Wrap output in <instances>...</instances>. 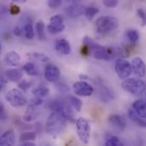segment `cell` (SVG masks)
Listing matches in <instances>:
<instances>
[{
  "label": "cell",
  "mask_w": 146,
  "mask_h": 146,
  "mask_svg": "<svg viewBox=\"0 0 146 146\" xmlns=\"http://www.w3.org/2000/svg\"><path fill=\"white\" fill-rule=\"evenodd\" d=\"M68 120L61 114L52 112L46 121V132L53 138L58 137L65 129Z\"/></svg>",
  "instance_id": "obj_1"
},
{
  "label": "cell",
  "mask_w": 146,
  "mask_h": 146,
  "mask_svg": "<svg viewBox=\"0 0 146 146\" xmlns=\"http://www.w3.org/2000/svg\"><path fill=\"white\" fill-rule=\"evenodd\" d=\"M49 109L52 112H56L62 115L68 121L73 122L74 121V109L67 102V100H60L56 99L50 103Z\"/></svg>",
  "instance_id": "obj_2"
},
{
  "label": "cell",
  "mask_w": 146,
  "mask_h": 146,
  "mask_svg": "<svg viewBox=\"0 0 146 146\" xmlns=\"http://www.w3.org/2000/svg\"><path fill=\"white\" fill-rule=\"evenodd\" d=\"M84 43L86 44L90 47L91 51L96 59L109 61L112 58V50L111 49L104 47V46L97 44L89 37H85Z\"/></svg>",
  "instance_id": "obj_3"
},
{
  "label": "cell",
  "mask_w": 146,
  "mask_h": 146,
  "mask_svg": "<svg viewBox=\"0 0 146 146\" xmlns=\"http://www.w3.org/2000/svg\"><path fill=\"white\" fill-rule=\"evenodd\" d=\"M122 88L127 92L139 97L142 96L146 91V84L139 78H127L121 83Z\"/></svg>",
  "instance_id": "obj_4"
},
{
  "label": "cell",
  "mask_w": 146,
  "mask_h": 146,
  "mask_svg": "<svg viewBox=\"0 0 146 146\" xmlns=\"http://www.w3.org/2000/svg\"><path fill=\"white\" fill-rule=\"evenodd\" d=\"M96 30L99 34H107L114 31L118 27L117 18L111 15L99 17L95 22Z\"/></svg>",
  "instance_id": "obj_5"
},
{
  "label": "cell",
  "mask_w": 146,
  "mask_h": 146,
  "mask_svg": "<svg viewBox=\"0 0 146 146\" xmlns=\"http://www.w3.org/2000/svg\"><path fill=\"white\" fill-rule=\"evenodd\" d=\"M76 130L81 143L87 145L91 137V122L84 117H80L76 121Z\"/></svg>",
  "instance_id": "obj_6"
},
{
  "label": "cell",
  "mask_w": 146,
  "mask_h": 146,
  "mask_svg": "<svg viewBox=\"0 0 146 146\" xmlns=\"http://www.w3.org/2000/svg\"><path fill=\"white\" fill-rule=\"evenodd\" d=\"M6 101L13 107H22L27 104V98L19 89H11L5 95Z\"/></svg>",
  "instance_id": "obj_7"
},
{
  "label": "cell",
  "mask_w": 146,
  "mask_h": 146,
  "mask_svg": "<svg viewBox=\"0 0 146 146\" xmlns=\"http://www.w3.org/2000/svg\"><path fill=\"white\" fill-rule=\"evenodd\" d=\"M115 70L121 79H127L133 72L132 64L123 58L118 59L115 65Z\"/></svg>",
  "instance_id": "obj_8"
},
{
  "label": "cell",
  "mask_w": 146,
  "mask_h": 146,
  "mask_svg": "<svg viewBox=\"0 0 146 146\" xmlns=\"http://www.w3.org/2000/svg\"><path fill=\"white\" fill-rule=\"evenodd\" d=\"M74 92L76 95L80 97H90L94 93V88L89 83L80 80L73 85Z\"/></svg>",
  "instance_id": "obj_9"
},
{
  "label": "cell",
  "mask_w": 146,
  "mask_h": 146,
  "mask_svg": "<svg viewBox=\"0 0 146 146\" xmlns=\"http://www.w3.org/2000/svg\"><path fill=\"white\" fill-rule=\"evenodd\" d=\"M49 33L52 34H56L62 32L65 29V24L63 22V18L60 15H53L50 20V24L47 26Z\"/></svg>",
  "instance_id": "obj_10"
},
{
  "label": "cell",
  "mask_w": 146,
  "mask_h": 146,
  "mask_svg": "<svg viewBox=\"0 0 146 146\" xmlns=\"http://www.w3.org/2000/svg\"><path fill=\"white\" fill-rule=\"evenodd\" d=\"M133 73L138 78H143L146 74V64L143 59L139 56H136L132 60Z\"/></svg>",
  "instance_id": "obj_11"
},
{
  "label": "cell",
  "mask_w": 146,
  "mask_h": 146,
  "mask_svg": "<svg viewBox=\"0 0 146 146\" xmlns=\"http://www.w3.org/2000/svg\"><path fill=\"white\" fill-rule=\"evenodd\" d=\"M61 75L60 69L53 64L49 63L45 67L44 70V77L49 82H56L59 80Z\"/></svg>",
  "instance_id": "obj_12"
},
{
  "label": "cell",
  "mask_w": 146,
  "mask_h": 146,
  "mask_svg": "<svg viewBox=\"0 0 146 146\" xmlns=\"http://www.w3.org/2000/svg\"><path fill=\"white\" fill-rule=\"evenodd\" d=\"M38 107H39L38 105L35 104L34 103H33L31 101L30 104L27 107L26 112L23 115V120L25 121H27V122H30V121L35 120L39 114Z\"/></svg>",
  "instance_id": "obj_13"
},
{
  "label": "cell",
  "mask_w": 146,
  "mask_h": 146,
  "mask_svg": "<svg viewBox=\"0 0 146 146\" xmlns=\"http://www.w3.org/2000/svg\"><path fill=\"white\" fill-rule=\"evenodd\" d=\"M15 144V135L13 130H8L0 138V145L12 146Z\"/></svg>",
  "instance_id": "obj_14"
},
{
  "label": "cell",
  "mask_w": 146,
  "mask_h": 146,
  "mask_svg": "<svg viewBox=\"0 0 146 146\" xmlns=\"http://www.w3.org/2000/svg\"><path fill=\"white\" fill-rule=\"evenodd\" d=\"M55 48H56V51H58L59 53H61L62 55H68L71 52L70 44L68 43V41H67L64 38H61V39L56 40V44H55Z\"/></svg>",
  "instance_id": "obj_15"
},
{
  "label": "cell",
  "mask_w": 146,
  "mask_h": 146,
  "mask_svg": "<svg viewBox=\"0 0 146 146\" xmlns=\"http://www.w3.org/2000/svg\"><path fill=\"white\" fill-rule=\"evenodd\" d=\"M109 122L115 128L123 131L126 127V121L120 115H111L109 117Z\"/></svg>",
  "instance_id": "obj_16"
},
{
  "label": "cell",
  "mask_w": 146,
  "mask_h": 146,
  "mask_svg": "<svg viewBox=\"0 0 146 146\" xmlns=\"http://www.w3.org/2000/svg\"><path fill=\"white\" fill-rule=\"evenodd\" d=\"M3 60L7 65L15 67V66L19 65V63L21 62V56L15 51H9L5 54Z\"/></svg>",
  "instance_id": "obj_17"
},
{
  "label": "cell",
  "mask_w": 146,
  "mask_h": 146,
  "mask_svg": "<svg viewBox=\"0 0 146 146\" xmlns=\"http://www.w3.org/2000/svg\"><path fill=\"white\" fill-rule=\"evenodd\" d=\"M132 109L141 117L146 118V102L145 100L139 99L133 103Z\"/></svg>",
  "instance_id": "obj_18"
},
{
  "label": "cell",
  "mask_w": 146,
  "mask_h": 146,
  "mask_svg": "<svg viewBox=\"0 0 146 146\" xmlns=\"http://www.w3.org/2000/svg\"><path fill=\"white\" fill-rule=\"evenodd\" d=\"M23 76V72L18 68H11L6 71V78L7 80L12 82H18L21 80Z\"/></svg>",
  "instance_id": "obj_19"
},
{
  "label": "cell",
  "mask_w": 146,
  "mask_h": 146,
  "mask_svg": "<svg viewBox=\"0 0 146 146\" xmlns=\"http://www.w3.org/2000/svg\"><path fill=\"white\" fill-rule=\"evenodd\" d=\"M85 10L86 9H84L82 6L80 5H72L70 7H68L67 9V14L68 15V16L75 18V17H79L80 15H82L83 14H85Z\"/></svg>",
  "instance_id": "obj_20"
},
{
  "label": "cell",
  "mask_w": 146,
  "mask_h": 146,
  "mask_svg": "<svg viewBox=\"0 0 146 146\" xmlns=\"http://www.w3.org/2000/svg\"><path fill=\"white\" fill-rule=\"evenodd\" d=\"M128 115L129 118L138 126L141 127H146V120L145 118L141 117L140 115H139L133 109L128 110Z\"/></svg>",
  "instance_id": "obj_21"
},
{
  "label": "cell",
  "mask_w": 146,
  "mask_h": 146,
  "mask_svg": "<svg viewBox=\"0 0 146 146\" xmlns=\"http://www.w3.org/2000/svg\"><path fill=\"white\" fill-rule=\"evenodd\" d=\"M66 100L74 109L75 111L80 112L81 108H82V101L80 99H79L78 98L74 97V96H68Z\"/></svg>",
  "instance_id": "obj_22"
},
{
  "label": "cell",
  "mask_w": 146,
  "mask_h": 146,
  "mask_svg": "<svg viewBox=\"0 0 146 146\" xmlns=\"http://www.w3.org/2000/svg\"><path fill=\"white\" fill-rule=\"evenodd\" d=\"M22 69L25 73H27L30 76H36L38 74V70L33 62H27L23 66Z\"/></svg>",
  "instance_id": "obj_23"
},
{
  "label": "cell",
  "mask_w": 146,
  "mask_h": 146,
  "mask_svg": "<svg viewBox=\"0 0 146 146\" xmlns=\"http://www.w3.org/2000/svg\"><path fill=\"white\" fill-rule=\"evenodd\" d=\"M22 29H23V36H25L27 38H29V39L33 38V37L35 36V34H34V29H33V24L30 21L27 22L22 27Z\"/></svg>",
  "instance_id": "obj_24"
},
{
  "label": "cell",
  "mask_w": 146,
  "mask_h": 146,
  "mask_svg": "<svg viewBox=\"0 0 146 146\" xmlns=\"http://www.w3.org/2000/svg\"><path fill=\"white\" fill-rule=\"evenodd\" d=\"M33 93L35 97H38V98H45L49 95L50 93V90L48 87H46L45 86H39L37 88H35L33 91Z\"/></svg>",
  "instance_id": "obj_25"
},
{
  "label": "cell",
  "mask_w": 146,
  "mask_h": 146,
  "mask_svg": "<svg viewBox=\"0 0 146 146\" xmlns=\"http://www.w3.org/2000/svg\"><path fill=\"white\" fill-rule=\"evenodd\" d=\"M128 40L130 41L131 44H136L139 39V33L135 30V29H129L127 31V33H126Z\"/></svg>",
  "instance_id": "obj_26"
},
{
  "label": "cell",
  "mask_w": 146,
  "mask_h": 146,
  "mask_svg": "<svg viewBox=\"0 0 146 146\" xmlns=\"http://www.w3.org/2000/svg\"><path fill=\"white\" fill-rule=\"evenodd\" d=\"M27 56H29L30 58L35 60V61H38V62H50V58L42 53H38V52H33V53H29L27 54Z\"/></svg>",
  "instance_id": "obj_27"
},
{
  "label": "cell",
  "mask_w": 146,
  "mask_h": 146,
  "mask_svg": "<svg viewBox=\"0 0 146 146\" xmlns=\"http://www.w3.org/2000/svg\"><path fill=\"white\" fill-rule=\"evenodd\" d=\"M37 35L40 40L45 39V33H44V24L43 21H38L35 25Z\"/></svg>",
  "instance_id": "obj_28"
},
{
  "label": "cell",
  "mask_w": 146,
  "mask_h": 146,
  "mask_svg": "<svg viewBox=\"0 0 146 146\" xmlns=\"http://www.w3.org/2000/svg\"><path fill=\"white\" fill-rule=\"evenodd\" d=\"M36 139V134L33 132H26L21 134L20 136V141L21 142H27V141H32Z\"/></svg>",
  "instance_id": "obj_29"
},
{
  "label": "cell",
  "mask_w": 146,
  "mask_h": 146,
  "mask_svg": "<svg viewBox=\"0 0 146 146\" xmlns=\"http://www.w3.org/2000/svg\"><path fill=\"white\" fill-rule=\"evenodd\" d=\"M99 12V9L95 7H88L85 10V15L88 20H92L98 13Z\"/></svg>",
  "instance_id": "obj_30"
},
{
  "label": "cell",
  "mask_w": 146,
  "mask_h": 146,
  "mask_svg": "<svg viewBox=\"0 0 146 146\" xmlns=\"http://www.w3.org/2000/svg\"><path fill=\"white\" fill-rule=\"evenodd\" d=\"M106 146H122L123 144L122 142L115 136H112L110 137L105 143Z\"/></svg>",
  "instance_id": "obj_31"
},
{
  "label": "cell",
  "mask_w": 146,
  "mask_h": 146,
  "mask_svg": "<svg viewBox=\"0 0 146 146\" xmlns=\"http://www.w3.org/2000/svg\"><path fill=\"white\" fill-rule=\"evenodd\" d=\"M100 97L104 101H105V98H108V100L111 99L113 98V95H112V93H111V92L110 90L104 87V89H102L100 91Z\"/></svg>",
  "instance_id": "obj_32"
},
{
  "label": "cell",
  "mask_w": 146,
  "mask_h": 146,
  "mask_svg": "<svg viewBox=\"0 0 146 146\" xmlns=\"http://www.w3.org/2000/svg\"><path fill=\"white\" fill-rule=\"evenodd\" d=\"M137 14L139 15V17L141 19L142 21V26H145L146 25V14L145 12V10L143 9H138L137 10Z\"/></svg>",
  "instance_id": "obj_33"
},
{
  "label": "cell",
  "mask_w": 146,
  "mask_h": 146,
  "mask_svg": "<svg viewBox=\"0 0 146 146\" xmlns=\"http://www.w3.org/2000/svg\"><path fill=\"white\" fill-rule=\"evenodd\" d=\"M103 3L107 8H115L118 4V0H103Z\"/></svg>",
  "instance_id": "obj_34"
},
{
  "label": "cell",
  "mask_w": 146,
  "mask_h": 146,
  "mask_svg": "<svg viewBox=\"0 0 146 146\" xmlns=\"http://www.w3.org/2000/svg\"><path fill=\"white\" fill-rule=\"evenodd\" d=\"M62 3V0H48V6L51 9L59 7Z\"/></svg>",
  "instance_id": "obj_35"
},
{
  "label": "cell",
  "mask_w": 146,
  "mask_h": 146,
  "mask_svg": "<svg viewBox=\"0 0 146 146\" xmlns=\"http://www.w3.org/2000/svg\"><path fill=\"white\" fill-rule=\"evenodd\" d=\"M21 9H20V7L15 5V4H12L9 8V13L13 15H16L20 13Z\"/></svg>",
  "instance_id": "obj_36"
},
{
  "label": "cell",
  "mask_w": 146,
  "mask_h": 146,
  "mask_svg": "<svg viewBox=\"0 0 146 146\" xmlns=\"http://www.w3.org/2000/svg\"><path fill=\"white\" fill-rule=\"evenodd\" d=\"M81 54L83 55V56H88V55H90L91 53H92V51H91V49H90V47L86 44H83V46H82V48H81Z\"/></svg>",
  "instance_id": "obj_37"
},
{
  "label": "cell",
  "mask_w": 146,
  "mask_h": 146,
  "mask_svg": "<svg viewBox=\"0 0 146 146\" xmlns=\"http://www.w3.org/2000/svg\"><path fill=\"white\" fill-rule=\"evenodd\" d=\"M30 86H31V84L27 82V80H23L19 84V87L21 89V91H24V92H26Z\"/></svg>",
  "instance_id": "obj_38"
},
{
  "label": "cell",
  "mask_w": 146,
  "mask_h": 146,
  "mask_svg": "<svg viewBox=\"0 0 146 146\" xmlns=\"http://www.w3.org/2000/svg\"><path fill=\"white\" fill-rule=\"evenodd\" d=\"M14 34L16 37H21L23 35V29L21 27H15L14 28Z\"/></svg>",
  "instance_id": "obj_39"
},
{
  "label": "cell",
  "mask_w": 146,
  "mask_h": 146,
  "mask_svg": "<svg viewBox=\"0 0 146 146\" xmlns=\"http://www.w3.org/2000/svg\"><path fill=\"white\" fill-rule=\"evenodd\" d=\"M0 118L1 120H4L6 118V112L3 104L0 105Z\"/></svg>",
  "instance_id": "obj_40"
},
{
  "label": "cell",
  "mask_w": 146,
  "mask_h": 146,
  "mask_svg": "<svg viewBox=\"0 0 146 146\" xmlns=\"http://www.w3.org/2000/svg\"><path fill=\"white\" fill-rule=\"evenodd\" d=\"M5 83H6V80H4V77L2 76L1 79H0V84H1V89L5 86Z\"/></svg>",
  "instance_id": "obj_41"
},
{
  "label": "cell",
  "mask_w": 146,
  "mask_h": 146,
  "mask_svg": "<svg viewBox=\"0 0 146 146\" xmlns=\"http://www.w3.org/2000/svg\"><path fill=\"white\" fill-rule=\"evenodd\" d=\"M21 145L23 146H28V145H30V146H33V145H35L33 143H31L30 141H27V142H21Z\"/></svg>",
  "instance_id": "obj_42"
},
{
  "label": "cell",
  "mask_w": 146,
  "mask_h": 146,
  "mask_svg": "<svg viewBox=\"0 0 146 146\" xmlns=\"http://www.w3.org/2000/svg\"><path fill=\"white\" fill-rule=\"evenodd\" d=\"M16 1H19L20 3H25L27 0H16Z\"/></svg>",
  "instance_id": "obj_43"
},
{
  "label": "cell",
  "mask_w": 146,
  "mask_h": 146,
  "mask_svg": "<svg viewBox=\"0 0 146 146\" xmlns=\"http://www.w3.org/2000/svg\"><path fill=\"white\" fill-rule=\"evenodd\" d=\"M145 102H146V94H145Z\"/></svg>",
  "instance_id": "obj_44"
}]
</instances>
